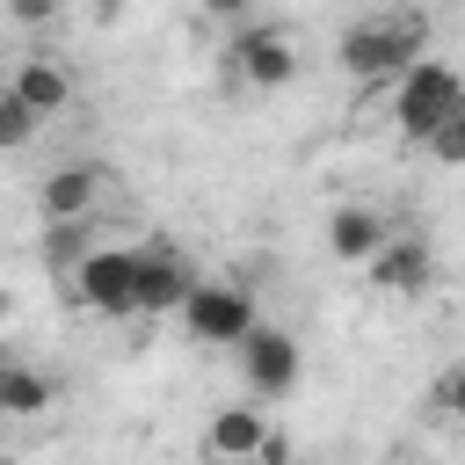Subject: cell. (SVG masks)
<instances>
[{
  "instance_id": "cell-1",
  "label": "cell",
  "mask_w": 465,
  "mask_h": 465,
  "mask_svg": "<svg viewBox=\"0 0 465 465\" xmlns=\"http://www.w3.org/2000/svg\"><path fill=\"white\" fill-rule=\"evenodd\" d=\"M334 58L349 80H400L414 58H429V15L421 7H378V15L341 29Z\"/></svg>"
},
{
  "instance_id": "cell-15",
  "label": "cell",
  "mask_w": 465,
  "mask_h": 465,
  "mask_svg": "<svg viewBox=\"0 0 465 465\" xmlns=\"http://www.w3.org/2000/svg\"><path fill=\"white\" fill-rule=\"evenodd\" d=\"M36 131H44V116H36V109H29L15 87H0V153H22Z\"/></svg>"
},
{
  "instance_id": "cell-6",
  "label": "cell",
  "mask_w": 465,
  "mask_h": 465,
  "mask_svg": "<svg viewBox=\"0 0 465 465\" xmlns=\"http://www.w3.org/2000/svg\"><path fill=\"white\" fill-rule=\"evenodd\" d=\"M232 356H240V371H247V392H254V400H291V392H298V378H305V349H298V334H291V327H254Z\"/></svg>"
},
{
  "instance_id": "cell-20",
  "label": "cell",
  "mask_w": 465,
  "mask_h": 465,
  "mask_svg": "<svg viewBox=\"0 0 465 465\" xmlns=\"http://www.w3.org/2000/svg\"><path fill=\"white\" fill-rule=\"evenodd\" d=\"M7 320H15V298H7V291H0V334H7Z\"/></svg>"
},
{
  "instance_id": "cell-18",
  "label": "cell",
  "mask_w": 465,
  "mask_h": 465,
  "mask_svg": "<svg viewBox=\"0 0 465 465\" xmlns=\"http://www.w3.org/2000/svg\"><path fill=\"white\" fill-rule=\"evenodd\" d=\"M196 7H203V15H211V22H232V29H240V22H247V7H254V0H196Z\"/></svg>"
},
{
  "instance_id": "cell-4",
  "label": "cell",
  "mask_w": 465,
  "mask_h": 465,
  "mask_svg": "<svg viewBox=\"0 0 465 465\" xmlns=\"http://www.w3.org/2000/svg\"><path fill=\"white\" fill-rule=\"evenodd\" d=\"M182 334L189 341H203V349H240L254 327H262V312H254V291L247 283H196L189 298H182Z\"/></svg>"
},
{
  "instance_id": "cell-10",
  "label": "cell",
  "mask_w": 465,
  "mask_h": 465,
  "mask_svg": "<svg viewBox=\"0 0 465 465\" xmlns=\"http://www.w3.org/2000/svg\"><path fill=\"white\" fill-rule=\"evenodd\" d=\"M436 283V247L421 240V232H392L378 254H371V291H385V298H421Z\"/></svg>"
},
{
  "instance_id": "cell-8",
  "label": "cell",
  "mask_w": 465,
  "mask_h": 465,
  "mask_svg": "<svg viewBox=\"0 0 465 465\" xmlns=\"http://www.w3.org/2000/svg\"><path fill=\"white\" fill-rule=\"evenodd\" d=\"M196 283H203V276H196V262H189L174 240H145V247H138V312H145V320H174Z\"/></svg>"
},
{
  "instance_id": "cell-9",
  "label": "cell",
  "mask_w": 465,
  "mask_h": 465,
  "mask_svg": "<svg viewBox=\"0 0 465 465\" xmlns=\"http://www.w3.org/2000/svg\"><path fill=\"white\" fill-rule=\"evenodd\" d=\"M203 458H218V465H269V458H276L269 414H262V407H218V414L203 421Z\"/></svg>"
},
{
  "instance_id": "cell-17",
  "label": "cell",
  "mask_w": 465,
  "mask_h": 465,
  "mask_svg": "<svg viewBox=\"0 0 465 465\" xmlns=\"http://www.w3.org/2000/svg\"><path fill=\"white\" fill-rule=\"evenodd\" d=\"M7 15H15L22 29H51V22H58V0H7Z\"/></svg>"
},
{
  "instance_id": "cell-21",
  "label": "cell",
  "mask_w": 465,
  "mask_h": 465,
  "mask_svg": "<svg viewBox=\"0 0 465 465\" xmlns=\"http://www.w3.org/2000/svg\"><path fill=\"white\" fill-rule=\"evenodd\" d=\"M7 363H15V356H7V349H0V378H7Z\"/></svg>"
},
{
  "instance_id": "cell-12",
  "label": "cell",
  "mask_w": 465,
  "mask_h": 465,
  "mask_svg": "<svg viewBox=\"0 0 465 465\" xmlns=\"http://www.w3.org/2000/svg\"><path fill=\"white\" fill-rule=\"evenodd\" d=\"M7 87L51 124V116H65L73 109V65L65 58H51V51H29V58H15V73H7Z\"/></svg>"
},
{
  "instance_id": "cell-14",
  "label": "cell",
  "mask_w": 465,
  "mask_h": 465,
  "mask_svg": "<svg viewBox=\"0 0 465 465\" xmlns=\"http://www.w3.org/2000/svg\"><path fill=\"white\" fill-rule=\"evenodd\" d=\"M94 254V240H87V225H44V269L51 276H65L73 283V269Z\"/></svg>"
},
{
  "instance_id": "cell-13",
  "label": "cell",
  "mask_w": 465,
  "mask_h": 465,
  "mask_svg": "<svg viewBox=\"0 0 465 465\" xmlns=\"http://www.w3.org/2000/svg\"><path fill=\"white\" fill-rule=\"evenodd\" d=\"M44 407H58L51 371H36V363H7V378H0V414H7V421H36Z\"/></svg>"
},
{
  "instance_id": "cell-22",
  "label": "cell",
  "mask_w": 465,
  "mask_h": 465,
  "mask_svg": "<svg viewBox=\"0 0 465 465\" xmlns=\"http://www.w3.org/2000/svg\"><path fill=\"white\" fill-rule=\"evenodd\" d=\"M203 465H218V458H203Z\"/></svg>"
},
{
  "instance_id": "cell-11",
  "label": "cell",
  "mask_w": 465,
  "mask_h": 465,
  "mask_svg": "<svg viewBox=\"0 0 465 465\" xmlns=\"http://www.w3.org/2000/svg\"><path fill=\"white\" fill-rule=\"evenodd\" d=\"M392 232H400V225H392L385 211H371V203H334V211H327V254L349 262V269H371V254H378Z\"/></svg>"
},
{
  "instance_id": "cell-7",
  "label": "cell",
  "mask_w": 465,
  "mask_h": 465,
  "mask_svg": "<svg viewBox=\"0 0 465 465\" xmlns=\"http://www.w3.org/2000/svg\"><path fill=\"white\" fill-rule=\"evenodd\" d=\"M102 189H109L102 160H65V167H51L36 182V211H44V225H94Z\"/></svg>"
},
{
  "instance_id": "cell-23",
  "label": "cell",
  "mask_w": 465,
  "mask_h": 465,
  "mask_svg": "<svg viewBox=\"0 0 465 465\" xmlns=\"http://www.w3.org/2000/svg\"><path fill=\"white\" fill-rule=\"evenodd\" d=\"M458 7H465V0H458Z\"/></svg>"
},
{
  "instance_id": "cell-2",
  "label": "cell",
  "mask_w": 465,
  "mask_h": 465,
  "mask_svg": "<svg viewBox=\"0 0 465 465\" xmlns=\"http://www.w3.org/2000/svg\"><path fill=\"white\" fill-rule=\"evenodd\" d=\"M465 109V73L458 65H443V58H414L400 80H392V124H400V138L407 145H421L443 116H458Z\"/></svg>"
},
{
  "instance_id": "cell-19",
  "label": "cell",
  "mask_w": 465,
  "mask_h": 465,
  "mask_svg": "<svg viewBox=\"0 0 465 465\" xmlns=\"http://www.w3.org/2000/svg\"><path fill=\"white\" fill-rule=\"evenodd\" d=\"M443 414H458V421H465V371H450V378H443Z\"/></svg>"
},
{
  "instance_id": "cell-3",
  "label": "cell",
  "mask_w": 465,
  "mask_h": 465,
  "mask_svg": "<svg viewBox=\"0 0 465 465\" xmlns=\"http://www.w3.org/2000/svg\"><path fill=\"white\" fill-rule=\"evenodd\" d=\"M225 73L254 94H276L298 80V29L291 22H240L225 36Z\"/></svg>"
},
{
  "instance_id": "cell-16",
  "label": "cell",
  "mask_w": 465,
  "mask_h": 465,
  "mask_svg": "<svg viewBox=\"0 0 465 465\" xmlns=\"http://www.w3.org/2000/svg\"><path fill=\"white\" fill-rule=\"evenodd\" d=\"M421 153H429L436 167H465V109H458V116H443V124L421 138Z\"/></svg>"
},
{
  "instance_id": "cell-5",
  "label": "cell",
  "mask_w": 465,
  "mask_h": 465,
  "mask_svg": "<svg viewBox=\"0 0 465 465\" xmlns=\"http://www.w3.org/2000/svg\"><path fill=\"white\" fill-rule=\"evenodd\" d=\"M73 298L94 320H131L138 312V247H94L73 269Z\"/></svg>"
}]
</instances>
